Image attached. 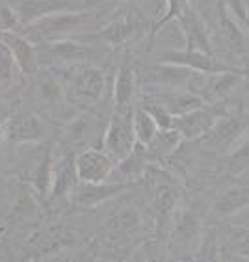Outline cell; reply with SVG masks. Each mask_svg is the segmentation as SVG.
<instances>
[{"mask_svg":"<svg viewBox=\"0 0 249 262\" xmlns=\"http://www.w3.org/2000/svg\"><path fill=\"white\" fill-rule=\"evenodd\" d=\"M249 130V112L223 114L201 140L212 149H231Z\"/></svg>","mask_w":249,"mask_h":262,"instance_id":"obj_8","label":"cell"},{"mask_svg":"<svg viewBox=\"0 0 249 262\" xmlns=\"http://www.w3.org/2000/svg\"><path fill=\"white\" fill-rule=\"evenodd\" d=\"M132 123H134V132H136L138 143L149 145V143L154 140V136L158 134L156 123H154V119L151 117V114H149L142 104L134 106Z\"/></svg>","mask_w":249,"mask_h":262,"instance_id":"obj_26","label":"cell"},{"mask_svg":"<svg viewBox=\"0 0 249 262\" xmlns=\"http://www.w3.org/2000/svg\"><path fill=\"white\" fill-rule=\"evenodd\" d=\"M36 97L47 112H60L61 106H65L67 95L65 88L61 84V78H56L54 75L45 73V76L37 78L36 82Z\"/></svg>","mask_w":249,"mask_h":262,"instance_id":"obj_24","label":"cell"},{"mask_svg":"<svg viewBox=\"0 0 249 262\" xmlns=\"http://www.w3.org/2000/svg\"><path fill=\"white\" fill-rule=\"evenodd\" d=\"M158 63H173V66H183L188 67L197 73H205V75H216V73H238L240 67L229 66L223 61L216 60L212 54H205L199 51H164L158 56Z\"/></svg>","mask_w":249,"mask_h":262,"instance_id":"obj_9","label":"cell"},{"mask_svg":"<svg viewBox=\"0 0 249 262\" xmlns=\"http://www.w3.org/2000/svg\"><path fill=\"white\" fill-rule=\"evenodd\" d=\"M151 157H149L147 145L143 143H136L130 155L119 160L114 166V171L110 175L108 181H116V182H136L140 179L145 177L147 167L151 166Z\"/></svg>","mask_w":249,"mask_h":262,"instance_id":"obj_19","label":"cell"},{"mask_svg":"<svg viewBox=\"0 0 249 262\" xmlns=\"http://www.w3.org/2000/svg\"><path fill=\"white\" fill-rule=\"evenodd\" d=\"M136 90H138V69H136V63L132 61V58L127 56L121 61V66H119V69L116 73V80H114V91H112L114 110L125 112L134 108Z\"/></svg>","mask_w":249,"mask_h":262,"instance_id":"obj_16","label":"cell"},{"mask_svg":"<svg viewBox=\"0 0 249 262\" xmlns=\"http://www.w3.org/2000/svg\"><path fill=\"white\" fill-rule=\"evenodd\" d=\"M77 166H75V155L65 152L60 160L54 164L52 171V188L49 193V201H60L73 193L78 184Z\"/></svg>","mask_w":249,"mask_h":262,"instance_id":"obj_21","label":"cell"},{"mask_svg":"<svg viewBox=\"0 0 249 262\" xmlns=\"http://www.w3.org/2000/svg\"><path fill=\"white\" fill-rule=\"evenodd\" d=\"M17 76H22L10 49L0 41V84H11Z\"/></svg>","mask_w":249,"mask_h":262,"instance_id":"obj_29","label":"cell"},{"mask_svg":"<svg viewBox=\"0 0 249 262\" xmlns=\"http://www.w3.org/2000/svg\"><path fill=\"white\" fill-rule=\"evenodd\" d=\"M0 41L10 49L22 76H36L39 66L36 58V45L30 39H26L20 32H0Z\"/></svg>","mask_w":249,"mask_h":262,"instance_id":"obj_20","label":"cell"},{"mask_svg":"<svg viewBox=\"0 0 249 262\" xmlns=\"http://www.w3.org/2000/svg\"><path fill=\"white\" fill-rule=\"evenodd\" d=\"M52 171H54V162H52V151L51 147L47 149L45 157L41 158V162L37 164L36 171H34V190L39 197H49L52 188Z\"/></svg>","mask_w":249,"mask_h":262,"instance_id":"obj_27","label":"cell"},{"mask_svg":"<svg viewBox=\"0 0 249 262\" xmlns=\"http://www.w3.org/2000/svg\"><path fill=\"white\" fill-rule=\"evenodd\" d=\"M130 186H132V182H78L71 197L78 208H93L112 197L125 193Z\"/></svg>","mask_w":249,"mask_h":262,"instance_id":"obj_14","label":"cell"},{"mask_svg":"<svg viewBox=\"0 0 249 262\" xmlns=\"http://www.w3.org/2000/svg\"><path fill=\"white\" fill-rule=\"evenodd\" d=\"M247 30H249V15H247Z\"/></svg>","mask_w":249,"mask_h":262,"instance_id":"obj_37","label":"cell"},{"mask_svg":"<svg viewBox=\"0 0 249 262\" xmlns=\"http://www.w3.org/2000/svg\"><path fill=\"white\" fill-rule=\"evenodd\" d=\"M203 222L197 210L186 205H178L169 216V244L180 251L193 253L197 251L199 244L203 240Z\"/></svg>","mask_w":249,"mask_h":262,"instance_id":"obj_4","label":"cell"},{"mask_svg":"<svg viewBox=\"0 0 249 262\" xmlns=\"http://www.w3.org/2000/svg\"><path fill=\"white\" fill-rule=\"evenodd\" d=\"M106 229L114 240H127L143 229V217L136 207L125 205L108 217Z\"/></svg>","mask_w":249,"mask_h":262,"instance_id":"obj_23","label":"cell"},{"mask_svg":"<svg viewBox=\"0 0 249 262\" xmlns=\"http://www.w3.org/2000/svg\"><path fill=\"white\" fill-rule=\"evenodd\" d=\"M10 4L15 10L22 28L51 13L86 10V4L82 0H11Z\"/></svg>","mask_w":249,"mask_h":262,"instance_id":"obj_12","label":"cell"},{"mask_svg":"<svg viewBox=\"0 0 249 262\" xmlns=\"http://www.w3.org/2000/svg\"><path fill=\"white\" fill-rule=\"evenodd\" d=\"M108 121L104 123L101 116H97L95 112H80L77 117H73L65 126V140L73 147H101L102 149V138L106 130Z\"/></svg>","mask_w":249,"mask_h":262,"instance_id":"obj_7","label":"cell"},{"mask_svg":"<svg viewBox=\"0 0 249 262\" xmlns=\"http://www.w3.org/2000/svg\"><path fill=\"white\" fill-rule=\"evenodd\" d=\"M166 2H168V10H166V13H164L160 19H156V23L151 26V32H149V34H151V41L156 37V34L162 30L164 26L169 25L171 20H177V17L190 6V0H166Z\"/></svg>","mask_w":249,"mask_h":262,"instance_id":"obj_30","label":"cell"},{"mask_svg":"<svg viewBox=\"0 0 249 262\" xmlns=\"http://www.w3.org/2000/svg\"><path fill=\"white\" fill-rule=\"evenodd\" d=\"M245 208H249V186L227 188L214 203V212L218 216H233Z\"/></svg>","mask_w":249,"mask_h":262,"instance_id":"obj_25","label":"cell"},{"mask_svg":"<svg viewBox=\"0 0 249 262\" xmlns=\"http://www.w3.org/2000/svg\"><path fill=\"white\" fill-rule=\"evenodd\" d=\"M95 17V11H60V13H51L41 19L34 20L32 25L25 26L20 34L26 39H30L34 45L37 43H49V41L60 39H75L82 35V26L87 20Z\"/></svg>","mask_w":249,"mask_h":262,"instance_id":"obj_2","label":"cell"},{"mask_svg":"<svg viewBox=\"0 0 249 262\" xmlns=\"http://www.w3.org/2000/svg\"><path fill=\"white\" fill-rule=\"evenodd\" d=\"M143 35V15L138 10L127 11L123 17L110 20L108 25H104L99 32L89 35H78L75 39L78 41H101L106 43L108 47H123L130 43V41L140 39Z\"/></svg>","mask_w":249,"mask_h":262,"instance_id":"obj_6","label":"cell"},{"mask_svg":"<svg viewBox=\"0 0 249 262\" xmlns=\"http://www.w3.org/2000/svg\"><path fill=\"white\" fill-rule=\"evenodd\" d=\"M240 76L249 78V67H240Z\"/></svg>","mask_w":249,"mask_h":262,"instance_id":"obj_34","label":"cell"},{"mask_svg":"<svg viewBox=\"0 0 249 262\" xmlns=\"http://www.w3.org/2000/svg\"><path fill=\"white\" fill-rule=\"evenodd\" d=\"M75 166L80 182H106L116 162L101 147H86L75 155Z\"/></svg>","mask_w":249,"mask_h":262,"instance_id":"obj_11","label":"cell"},{"mask_svg":"<svg viewBox=\"0 0 249 262\" xmlns=\"http://www.w3.org/2000/svg\"><path fill=\"white\" fill-rule=\"evenodd\" d=\"M4 136L15 143H28V141H41L45 136V128L41 119L28 110H19L6 123Z\"/></svg>","mask_w":249,"mask_h":262,"instance_id":"obj_18","label":"cell"},{"mask_svg":"<svg viewBox=\"0 0 249 262\" xmlns=\"http://www.w3.org/2000/svg\"><path fill=\"white\" fill-rule=\"evenodd\" d=\"M61 84L65 88L67 101L80 106H95L102 101L106 90V73L93 63H77V66L56 69Z\"/></svg>","mask_w":249,"mask_h":262,"instance_id":"obj_1","label":"cell"},{"mask_svg":"<svg viewBox=\"0 0 249 262\" xmlns=\"http://www.w3.org/2000/svg\"><path fill=\"white\" fill-rule=\"evenodd\" d=\"M177 25L184 35V49L186 51H199L205 54L214 56L212 39H210L209 26L205 19L197 13L195 8L188 6L186 10L177 17Z\"/></svg>","mask_w":249,"mask_h":262,"instance_id":"obj_13","label":"cell"},{"mask_svg":"<svg viewBox=\"0 0 249 262\" xmlns=\"http://www.w3.org/2000/svg\"><path fill=\"white\" fill-rule=\"evenodd\" d=\"M225 169L231 175H242L249 169V138H242L225 157Z\"/></svg>","mask_w":249,"mask_h":262,"instance_id":"obj_28","label":"cell"},{"mask_svg":"<svg viewBox=\"0 0 249 262\" xmlns=\"http://www.w3.org/2000/svg\"><path fill=\"white\" fill-rule=\"evenodd\" d=\"M132 112L134 108L125 112L112 110V116L108 119L104 138H102V149L108 152V157L116 164L127 155H130L134 145L138 143L132 123Z\"/></svg>","mask_w":249,"mask_h":262,"instance_id":"obj_5","label":"cell"},{"mask_svg":"<svg viewBox=\"0 0 249 262\" xmlns=\"http://www.w3.org/2000/svg\"><path fill=\"white\" fill-rule=\"evenodd\" d=\"M4 232H6V227H0V240H2V236H4Z\"/></svg>","mask_w":249,"mask_h":262,"instance_id":"obj_36","label":"cell"},{"mask_svg":"<svg viewBox=\"0 0 249 262\" xmlns=\"http://www.w3.org/2000/svg\"><path fill=\"white\" fill-rule=\"evenodd\" d=\"M142 99H147V101H154V102H158V104H162L173 117L188 114V112L195 110L199 106L207 104L199 95H195V93L186 91V90H164V91H160V93L143 95Z\"/></svg>","mask_w":249,"mask_h":262,"instance_id":"obj_22","label":"cell"},{"mask_svg":"<svg viewBox=\"0 0 249 262\" xmlns=\"http://www.w3.org/2000/svg\"><path fill=\"white\" fill-rule=\"evenodd\" d=\"M99 56L97 49L89 43L78 39H60L49 43H37L36 58L37 66L61 69V67L77 66V63H89Z\"/></svg>","mask_w":249,"mask_h":262,"instance_id":"obj_3","label":"cell"},{"mask_svg":"<svg viewBox=\"0 0 249 262\" xmlns=\"http://www.w3.org/2000/svg\"><path fill=\"white\" fill-rule=\"evenodd\" d=\"M205 73H197L188 67L173 66V63H156L151 69V78L149 82L154 86H160L164 90H186L192 91Z\"/></svg>","mask_w":249,"mask_h":262,"instance_id":"obj_15","label":"cell"},{"mask_svg":"<svg viewBox=\"0 0 249 262\" xmlns=\"http://www.w3.org/2000/svg\"><path fill=\"white\" fill-rule=\"evenodd\" d=\"M22 25H20L19 17H17L15 10L11 8L10 2L0 4V32H20Z\"/></svg>","mask_w":249,"mask_h":262,"instance_id":"obj_32","label":"cell"},{"mask_svg":"<svg viewBox=\"0 0 249 262\" xmlns=\"http://www.w3.org/2000/svg\"><path fill=\"white\" fill-rule=\"evenodd\" d=\"M218 26H219V37L225 43V47L233 52L234 56H244L249 54V32L242 23L234 19L225 8L223 2L218 4Z\"/></svg>","mask_w":249,"mask_h":262,"instance_id":"obj_17","label":"cell"},{"mask_svg":"<svg viewBox=\"0 0 249 262\" xmlns=\"http://www.w3.org/2000/svg\"><path fill=\"white\" fill-rule=\"evenodd\" d=\"M231 251L236 255V258L249 260V232H240L236 240L231 242Z\"/></svg>","mask_w":249,"mask_h":262,"instance_id":"obj_33","label":"cell"},{"mask_svg":"<svg viewBox=\"0 0 249 262\" xmlns=\"http://www.w3.org/2000/svg\"><path fill=\"white\" fill-rule=\"evenodd\" d=\"M142 106L151 114V117H153L158 126V130H171L173 119H175V117H173L162 104H158V102H154V101H147V99H142Z\"/></svg>","mask_w":249,"mask_h":262,"instance_id":"obj_31","label":"cell"},{"mask_svg":"<svg viewBox=\"0 0 249 262\" xmlns=\"http://www.w3.org/2000/svg\"><path fill=\"white\" fill-rule=\"evenodd\" d=\"M225 112L218 106L203 104L195 110L177 116L173 119V130H177L183 140L199 141L214 126V123L223 116Z\"/></svg>","mask_w":249,"mask_h":262,"instance_id":"obj_10","label":"cell"},{"mask_svg":"<svg viewBox=\"0 0 249 262\" xmlns=\"http://www.w3.org/2000/svg\"><path fill=\"white\" fill-rule=\"evenodd\" d=\"M102 2H121V0H89V6L92 4H102Z\"/></svg>","mask_w":249,"mask_h":262,"instance_id":"obj_35","label":"cell"}]
</instances>
